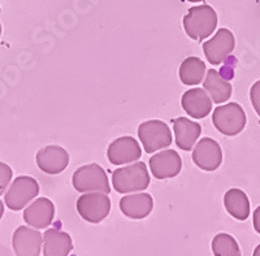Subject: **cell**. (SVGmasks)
<instances>
[{"instance_id": "obj_1", "label": "cell", "mask_w": 260, "mask_h": 256, "mask_svg": "<svg viewBox=\"0 0 260 256\" xmlns=\"http://www.w3.org/2000/svg\"><path fill=\"white\" fill-rule=\"evenodd\" d=\"M217 26V15L212 7L203 6L192 7L187 15L183 17V27L187 36L195 41H203L215 31Z\"/></svg>"}, {"instance_id": "obj_3", "label": "cell", "mask_w": 260, "mask_h": 256, "mask_svg": "<svg viewBox=\"0 0 260 256\" xmlns=\"http://www.w3.org/2000/svg\"><path fill=\"white\" fill-rule=\"evenodd\" d=\"M246 115L238 103H229L220 106L213 111L212 122L221 134L234 137L240 134L246 126Z\"/></svg>"}, {"instance_id": "obj_26", "label": "cell", "mask_w": 260, "mask_h": 256, "mask_svg": "<svg viewBox=\"0 0 260 256\" xmlns=\"http://www.w3.org/2000/svg\"><path fill=\"white\" fill-rule=\"evenodd\" d=\"M3 213H4V204L3 202L0 200V218L3 217Z\"/></svg>"}, {"instance_id": "obj_25", "label": "cell", "mask_w": 260, "mask_h": 256, "mask_svg": "<svg viewBox=\"0 0 260 256\" xmlns=\"http://www.w3.org/2000/svg\"><path fill=\"white\" fill-rule=\"evenodd\" d=\"M254 228L255 230L260 234V206L255 209V212H254Z\"/></svg>"}, {"instance_id": "obj_9", "label": "cell", "mask_w": 260, "mask_h": 256, "mask_svg": "<svg viewBox=\"0 0 260 256\" xmlns=\"http://www.w3.org/2000/svg\"><path fill=\"white\" fill-rule=\"evenodd\" d=\"M192 162L202 171H216L222 163V151L220 144L211 138H203L199 141L192 151Z\"/></svg>"}, {"instance_id": "obj_8", "label": "cell", "mask_w": 260, "mask_h": 256, "mask_svg": "<svg viewBox=\"0 0 260 256\" xmlns=\"http://www.w3.org/2000/svg\"><path fill=\"white\" fill-rule=\"evenodd\" d=\"M236 47V39L233 33L228 29H220L211 41L203 43L206 59L212 65H220L228 59Z\"/></svg>"}, {"instance_id": "obj_11", "label": "cell", "mask_w": 260, "mask_h": 256, "mask_svg": "<svg viewBox=\"0 0 260 256\" xmlns=\"http://www.w3.org/2000/svg\"><path fill=\"white\" fill-rule=\"evenodd\" d=\"M142 156L139 143L132 137H121L110 144L107 150V157L111 164L121 165L136 162Z\"/></svg>"}, {"instance_id": "obj_17", "label": "cell", "mask_w": 260, "mask_h": 256, "mask_svg": "<svg viewBox=\"0 0 260 256\" xmlns=\"http://www.w3.org/2000/svg\"><path fill=\"white\" fill-rule=\"evenodd\" d=\"M172 122H173V130H175L176 144L183 151L191 150L197 139L201 137V125L186 117L175 118Z\"/></svg>"}, {"instance_id": "obj_13", "label": "cell", "mask_w": 260, "mask_h": 256, "mask_svg": "<svg viewBox=\"0 0 260 256\" xmlns=\"http://www.w3.org/2000/svg\"><path fill=\"white\" fill-rule=\"evenodd\" d=\"M43 237L38 230L20 227L13 234V250L16 256H39Z\"/></svg>"}, {"instance_id": "obj_6", "label": "cell", "mask_w": 260, "mask_h": 256, "mask_svg": "<svg viewBox=\"0 0 260 256\" xmlns=\"http://www.w3.org/2000/svg\"><path fill=\"white\" fill-rule=\"evenodd\" d=\"M77 211L85 221L99 224L110 215L111 200L104 193H87L78 198Z\"/></svg>"}, {"instance_id": "obj_10", "label": "cell", "mask_w": 260, "mask_h": 256, "mask_svg": "<svg viewBox=\"0 0 260 256\" xmlns=\"http://www.w3.org/2000/svg\"><path fill=\"white\" fill-rule=\"evenodd\" d=\"M151 173L157 180H167L178 176L182 169V160L176 151L167 150L150 159Z\"/></svg>"}, {"instance_id": "obj_14", "label": "cell", "mask_w": 260, "mask_h": 256, "mask_svg": "<svg viewBox=\"0 0 260 256\" xmlns=\"http://www.w3.org/2000/svg\"><path fill=\"white\" fill-rule=\"evenodd\" d=\"M55 216V206L47 198H39L30 204L24 212V220L36 229H45L52 222Z\"/></svg>"}, {"instance_id": "obj_27", "label": "cell", "mask_w": 260, "mask_h": 256, "mask_svg": "<svg viewBox=\"0 0 260 256\" xmlns=\"http://www.w3.org/2000/svg\"><path fill=\"white\" fill-rule=\"evenodd\" d=\"M252 256H260V244H259V246H257L256 248H255L254 255H252Z\"/></svg>"}, {"instance_id": "obj_16", "label": "cell", "mask_w": 260, "mask_h": 256, "mask_svg": "<svg viewBox=\"0 0 260 256\" xmlns=\"http://www.w3.org/2000/svg\"><path fill=\"white\" fill-rule=\"evenodd\" d=\"M154 208V199L147 193L124 197L120 200V209L126 217L141 220L147 217Z\"/></svg>"}, {"instance_id": "obj_21", "label": "cell", "mask_w": 260, "mask_h": 256, "mask_svg": "<svg viewBox=\"0 0 260 256\" xmlns=\"http://www.w3.org/2000/svg\"><path fill=\"white\" fill-rule=\"evenodd\" d=\"M206 73V64L199 57L190 56L182 61L178 71L181 82L186 86L199 85Z\"/></svg>"}, {"instance_id": "obj_15", "label": "cell", "mask_w": 260, "mask_h": 256, "mask_svg": "<svg viewBox=\"0 0 260 256\" xmlns=\"http://www.w3.org/2000/svg\"><path fill=\"white\" fill-rule=\"evenodd\" d=\"M181 106L185 112L194 118H204L212 109V100L203 88H191L182 95Z\"/></svg>"}, {"instance_id": "obj_24", "label": "cell", "mask_w": 260, "mask_h": 256, "mask_svg": "<svg viewBox=\"0 0 260 256\" xmlns=\"http://www.w3.org/2000/svg\"><path fill=\"white\" fill-rule=\"evenodd\" d=\"M250 99H251L252 107L260 117V80L256 81L250 88Z\"/></svg>"}, {"instance_id": "obj_5", "label": "cell", "mask_w": 260, "mask_h": 256, "mask_svg": "<svg viewBox=\"0 0 260 256\" xmlns=\"http://www.w3.org/2000/svg\"><path fill=\"white\" fill-rule=\"evenodd\" d=\"M138 137L147 153L169 147L172 144L171 129L166 122L160 120H150L139 125Z\"/></svg>"}, {"instance_id": "obj_4", "label": "cell", "mask_w": 260, "mask_h": 256, "mask_svg": "<svg viewBox=\"0 0 260 256\" xmlns=\"http://www.w3.org/2000/svg\"><path fill=\"white\" fill-rule=\"evenodd\" d=\"M74 188L80 193L99 191L110 194V182L106 172L98 164L83 165L74 172L72 178Z\"/></svg>"}, {"instance_id": "obj_18", "label": "cell", "mask_w": 260, "mask_h": 256, "mask_svg": "<svg viewBox=\"0 0 260 256\" xmlns=\"http://www.w3.org/2000/svg\"><path fill=\"white\" fill-rule=\"evenodd\" d=\"M45 256H68L73 250V242L68 233L57 229H48L43 234Z\"/></svg>"}, {"instance_id": "obj_29", "label": "cell", "mask_w": 260, "mask_h": 256, "mask_svg": "<svg viewBox=\"0 0 260 256\" xmlns=\"http://www.w3.org/2000/svg\"><path fill=\"white\" fill-rule=\"evenodd\" d=\"M0 34H2V25H0Z\"/></svg>"}, {"instance_id": "obj_23", "label": "cell", "mask_w": 260, "mask_h": 256, "mask_svg": "<svg viewBox=\"0 0 260 256\" xmlns=\"http://www.w3.org/2000/svg\"><path fill=\"white\" fill-rule=\"evenodd\" d=\"M12 169L9 168V165L0 163V195L4 194L7 186L9 185L12 180Z\"/></svg>"}, {"instance_id": "obj_28", "label": "cell", "mask_w": 260, "mask_h": 256, "mask_svg": "<svg viewBox=\"0 0 260 256\" xmlns=\"http://www.w3.org/2000/svg\"><path fill=\"white\" fill-rule=\"evenodd\" d=\"M187 2H191V3H198V2H203V0H187Z\"/></svg>"}, {"instance_id": "obj_20", "label": "cell", "mask_w": 260, "mask_h": 256, "mask_svg": "<svg viewBox=\"0 0 260 256\" xmlns=\"http://www.w3.org/2000/svg\"><path fill=\"white\" fill-rule=\"evenodd\" d=\"M224 204L229 215L240 221H245L250 215V200L245 191L240 188H231L224 195Z\"/></svg>"}, {"instance_id": "obj_7", "label": "cell", "mask_w": 260, "mask_h": 256, "mask_svg": "<svg viewBox=\"0 0 260 256\" xmlns=\"http://www.w3.org/2000/svg\"><path fill=\"white\" fill-rule=\"evenodd\" d=\"M39 194V183L32 177L20 176L11 185L6 194V204L12 211L25 208L30 200Z\"/></svg>"}, {"instance_id": "obj_12", "label": "cell", "mask_w": 260, "mask_h": 256, "mask_svg": "<svg viewBox=\"0 0 260 256\" xmlns=\"http://www.w3.org/2000/svg\"><path fill=\"white\" fill-rule=\"evenodd\" d=\"M37 164L42 172L47 174H59L69 164L68 152L60 146H47L37 153Z\"/></svg>"}, {"instance_id": "obj_22", "label": "cell", "mask_w": 260, "mask_h": 256, "mask_svg": "<svg viewBox=\"0 0 260 256\" xmlns=\"http://www.w3.org/2000/svg\"><path fill=\"white\" fill-rule=\"evenodd\" d=\"M212 251L215 256H241L237 241L226 233H220L213 238Z\"/></svg>"}, {"instance_id": "obj_2", "label": "cell", "mask_w": 260, "mask_h": 256, "mask_svg": "<svg viewBox=\"0 0 260 256\" xmlns=\"http://www.w3.org/2000/svg\"><path fill=\"white\" fill-rule=\"evenodd\" d=\"M112 185L120 194L133 191H142L150 185V174L146 164L138 162L129 167L116 169L112 173Z\"/></svg>"}, {"instance_id": "obj_19", "label": "cell", "mask_w": 260, "mask_h": 256, "mask_svg": "<svg viewBox=\"0 0 260 256\" xmlns=\"http://www.w3.org/2000/svg\"><path fill=\"white\" fill-rule=\"evenodd\" d=\"M203 87L204 90L208 91L211 99L217 104L224 103V102L229 100V98L232 97V90H233L231 83L228 82L219 72L213 71V69L208 71Z\"/></svg>"}]
</instances>
